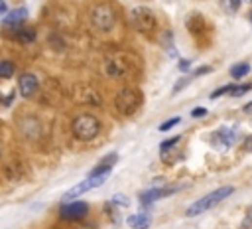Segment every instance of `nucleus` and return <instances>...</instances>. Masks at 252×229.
Masks as SVG:
<instances>
[{
	"instance_id": "nucleus-28",
	"label": "nucleus",
	"mask_w": 252,
	"mask_h": 229,
	"mask_svg": "<svg viewBox=\"0 0 252 229\" xmlns=\"http://www.w3.org/2000/svg\"><path fill=\"white\" fill-rule=\"evenodd\" d=\"M250 20H252V14H250Z\"/></svg>"
},
{
	"instance_id": "nucleus-16",
	"label": "nucleus",
	"mask_w": 252,
	"mask_h": 229,
	"mask_svg": "<svg viewBox=\"0 0 252 229\" xmlns=\"http://www.w3.org/2000/svg\"><path fill=\"white\" fill-rule=\"evenodd\" d=\"M16 40L20 42V43H32L34 40H36V32L34 30H18L16 32Z\"/></svg>"
},
{
	"instance_id": "nucleus-14",
	"label": "nucleus",
	"mask_w": 252,
	"mask_h": 229,
	"mask_svg": "<svg viewBox=\"0 0 252 229\" xmlns=\"http://www.w3.org/2000/svg\"><path fill=\"white\" fill-rule=\"evenodd\" d=\"M14 73H16V65H14V62H8V60L0 62V79H10Z\"/></svg>"
},
{
	"instance_id": "nucleus-1",
	"label": "nucleus",
	"mask_w": 252,
	"mask_h": 229,
	"mask_svg": "<svg viewBox=\"0 0 252 229\" xmlns=\"http://www.w3.org/2000/svg\"><path fill=\"white\" fill-rule=\"evenodd\" d=\"M233 192H234L233 186H221V188L213 190L211 194H207V196H203V198H199L197 202H193V204L185 209V215H187V217H195V215L205 213V211L213 209L215 206H219L221 202H225Z\"/></svg>"
},
{
	"instance_id": "nucleus-19",
	"label": "nucleus",
	"mask_w": 252,
	"mask_h": 229,
	"mask_svg": "<svg viewBox=\"0 0 252 229\" xmlns=\"http://www.w3.org/2000/svg\"><path fill=\"white\" fill-rule=\"evenodd\" d=\"M179 143V136H172V139H168V141H164L162 145H160V150H162V154H166V152H170L175 145Z\"/></svg>"
},
{
	"instance_id": "nucleus-21",
	"label": "nucleus",
	"mask_w": 252,
	"mask_h": 229,
	"mask_svg": "<svg viewBox=\"0 0 252 229\" xmlns=\"http://www.w3.org/2000/svg\"><path fill=\"white\" fill-rule=\"evenodd\" d=\"M231 87H233V83H229V85H225V87L217 89L215 93H211V101H213V99H217V97H221V95H225V93H229V91H231Z\"/></svg>"
},
{
	"instance_id": "nucleus-10",
	"label": "nucleus",
	"mask_w": 252,
	"mask_h": 229,
	"mask_svg": "<svg viewBox=\"0 0 252 229\" xmlns=\"http://www.w3.org/2000/svg\"><path fill=\"white\" fill-rule=\"evenodd\" d=\"M236 141H238V130H236V126H231V128L223 126V128H219V132L215 134V143L221 145V146H233Z\"/></svg>"
},
{
	"instance_id": "nucleus-20",
	"label": "nucleus",
	"mask_w": 252,
	"mask_h": 229,
	"mask_svg": "<svg viewBox=\"0 0 252 229\" xmlns=\"http://www.w3.org/2000/svg\"><path fill=\"white\" fill-rule=\"evenodd\" d=\"M179 121H181L179 117H175V119H170V121H166V123H162V125H160V130H162V132H166V130H170V128L177 126V125H179Z\"/></svg>"
},
{
	"instance_id": "nucleus-18",
	"label": "nucleus",
	"mask_w": 252,
	"mask_h": 229,
	"mask_svg": "<svg viewBox=\"0 0 252 229\" xmlns=\"http://www.w3.org/2000/svg\"><path fill=\"white\" fill-rule=\"evenodd\" d=\"M250 89H252V85H250V83H246V85H233V87H231V91H229V95H233V97H240V95L248 93Z\"/></svg>"
},
{
	"instance_id": "nucleus-8",
	"label": "nucleus",
	"mask_w": 252,
	"mask_h": 229,
	"mask_svg": "<svg viewBox=\"0 0 252 229\" xmlns=\"http://www.w3.org/2000/svg\"><path fill=\"white\" fill-rule=\"evenodd\" d=\"M175 192H177V188H150V190L140 194V202H142V206H148V204H154L158 200L170 198Z\"/></svg>"
},
{
	"instance_id": "nucleus-2",
	"label": "nucleus",
	"mask_w": 252,
	"mask_h": 229,
	"mask_svg": "<svg viewBox=\"0 0 252 229\" xmlns=\"http://www.w3.org/2000/svg\"><path fill=\"white\" fill-rule=\"evenodd\" d=\"M71 132L77 141L81 143H91L97 139L100 132V121L95 115H79L71 123Z\"/></svg>"
},
{
	"instance_id": "nucleus-24",
	"label": "nucleus",
	"mask_w": 252,
	"mask_h": 229,
	"mask_svg": "<svg viewBox=\"0 0 252 229\" xmlns=\"http://www.w3.org/2000/svg\"><path fill=\"white\" fill-rule=\"evenodd\" d=\"M113 204H118V206H128V200H126L124 196H120V194H118V196H115V198H113Z\"/></svg>"
},
{
	"instance_id": "nucleus-27",
	"label": "nucleus",
	"mask_w": 252,
	"mask_h": 229,
	"mask_svg": "<svg viewBox=\"0 0 252 229\" xmlns=\"http://www.w3.org/2000/svg\"><path fill=\"white\" fill-rule=\"evenodd\" d=\"M244 113H248V115L252 113V103H246V105H244Z\"/></svg>"
},
{
	"instance_id": "nucleus-25",
	"label": "nucleus",
	"mask_w": 252,
	"mask_h": 229,
	"mask_svg": "<svg viewBox=\"0 0 252 229\" xmlns=\"http://www.w3.org/2000/svg\"><path fill=\"white\" fill-rule=\"evenodd\" d=\"M179 69L181 71H189V60H179Z\"/></svg>"
},
{
	"instance_id": "nucleus-23",
	"label": "nucleus",
	"mask_w": 252,
	"mask_h": 229,
	"mask_svg": "<svg viewBox=\"0 0 252 229\" xmlns=\"http://www.w3.org/2000/svg\"><path fill=\"white\" fill-rule=\"evenodd\" d=\"M242 229H252V208L248 209V213H246V217L242 221Z\"/></svg>"
},
{
	"instance_id": "nucleus-9",
	"label": "nucleus",
	"mask_w": 252,
	"mask_h": 229,
	"mask_svg": "<svg viewBox=\"0 0 252 229\" xmlns=\"http://www.w3.org/2000/svg\"><path fill=\"white\" fill-rule=\"evenodd\" d=\"M18 89H20V95L22 97H32L36 91H38V77L34 73H24L18 81Z\"/></svg>"
},
{
	"instance_id": "nucleus-17",
	"label": "nucleus",
	"mask_w": 252,
	"mask_h": 229,
	"mask_svg": "<svg viewBox=\"0 0 252 229\" xmlns=\"http://www.w3.org/2000/svg\"><path fill=\"white\" fill-rule=\"evenodd\" d=\"M221 4H223V10L229 12V14H234L240 10V4H242V0H221Z\"/></svg>"
},
{
	"instance_id": "nucleus-5",
	"label": "nucleus",
	"mask_w": 252,
	"mask_h": 229,
	"mask_svg": "<svg viewBox=\"0 0 252 229\" xmlns=\"http://www.w3.org/2000/svg\"><path fill=\"white\" fill-rule=\"evenodd\" d=\"M109 176H111V172H100V174L91 172L83 182H79L77 186H73V188L63 196V202H73L75 198H79V196H83V194H87V192H91V190H95V188H98V186H103Z\"/></svg>"
},
{
	"instance_id": "nucleus-15",
	"label": "nucleus",
	"mask_w": 252,
	"mask_h": 229,
	"mask_svg": "<svg viewBox=\"0 0 252 229\" xmlns=\"http://www.w3.org/2000/svg\"><path fill=\"white\" fill-rule=\"evenodd\" d=\"M248 71H250V65L248 63H236V65L231 67V77L233 79H242Z\"/></svg>"
},
{
	"instance_id": "nucleus-3",
	"label": "nucleus",
	"mask_w": 252,
	"mask_h": 229,
	"mask_svg": "<svg viewBox=\"0 0 252 229\" xmlns=\"http://www.w3.org/2000/svg\"><path fill=\"white\" fill-rule=\"evenodd\" d=\"M115 105H116V109H118L120 115L130 117V115H134L140 109V105H142V93H140L138 89H130V87L120 89L118 93H116Z\"/></svg>"
},
{
	"instance_id": "nucleus-11",
	"label": "nucleus",
	"mask_w": 252,
	"mask_h": 229,
	"mask_svg": "<svg viewBox=\"0 0 252 229\" xmlns=\"http://www.w3.org/2000/svg\"><path fill=\"white\" fill-rule=\"evenodd\" d=\"M26 18H28V10L26 8H16V10H10L4 16L2 24H4V28H20Z\"/></svg>"
},
{
	"instance_id": "nucleus-22",
	"label": "nucleus",
	"mask_w": 252,
	"mask_h": 229,
	"mask_svg": "<svg viewBox=\"0 0 252 229\" xmlns=\"http://www.w3.org/2000/svg\"><path fill=\"white\" fill-rule=\"evenodd\" d=\"M205 115H207V109H205V107H195V109L191 111V117H193V119H203Z\"/></svg>"
},
{
	"instance_id": "nucleus-13",
	"label": "nucleus",
	"mask_w": 252,
	"mask_h": 229,
	"mask_svg": "<svg viewBox=\"0 0 252 229\" xmlns=\"http://www.w3.org/2000/svg\"><path fill=\"white\" fill-rule=\"evenodd\" d=\"M116 160H118V154H116V152H111L109 156H105L103 160H100V162H98L91 172H95V174H100V172H111Z\"/></svg>"
},
{
	"instance_id": "nucleus-12",
	"label": "nucleus",
	"mask_w": 252,
	"mask_h": 229,
	"mask_svg": "<svg viewBox=\"0 0 252 229\" xmlns=\"http://www.w3.org/2000/svg\"><path fill=\"white\" fill-rule=\"evenodd\" d=\"M150 223H152V217H150L148 213H134L128 217V225L132 229H148Z\"/></svg>"
},
{
	"instance_id": "nucleus-7",
	"label": "nucleus",
	"mask_w": 252,
	"mask_h": 229,
	"mask_svg": "<svg viewBox=\"0 0 252 229\" xmlns=\"http://www.w3.org/2000/svg\"><path fill=\"white\" fill-rule=\"evenodd\" d=\"M89 213V206L85 202H63L59 208V215L67 221H79Z\"/></svg>"
},
{
	"instance_id": "nucleus-6",
	"label": "nucleus",
	"mask_w": 252,
	"mask_h": 229,
	"mask_svg": "<svg viewBox=\"0 0 252 229\" xmlns=\"http://www.w3.org/2000/svg\"><path fill=\"white\" fill-rule=\"evenodd\" d=\"M130 24L140 34H152L156 30V14L146 6H138L130 12Z\"/></svg>"
},
{
	"instance_id": "nucleus-26",
	"label": "nucleus",
	"mask_w": 252,
	"mask_h": 229,
	"mask_svg": "<svg viewBox=\"0 0 252 229\" xmlns=\"http://www.w3.org/2000/svg\"><path fill=\"white\" fill-rule=\"evenodd\" d=\"M6 8H8V4L4 2V0H0V14H2V12L6 10Z\"/></svg>"
},
{
	"instance_id": "nucleus-4",
	"label": "nucleus",
	"mask_w": 252,
	"mask_h": 229,
	"mask_svg": "<svg viewBox=\"0 0 252 229\" xmlns=\"http://www.w3.org/2000/svg\"><path fill=\"white\" fill-rule=\"evenodd\" d=\"M89 20L98 32H111L116 26V12L109 4H97L93 6Z\"/></svg>"
}]
</instances>
